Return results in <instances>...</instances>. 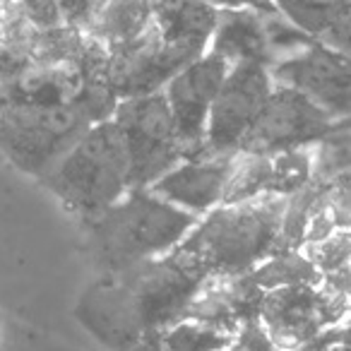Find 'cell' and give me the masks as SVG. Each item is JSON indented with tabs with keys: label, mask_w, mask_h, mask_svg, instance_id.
I'll return each mask as SVG.
<instances>
[{
	"label": "cell",
	"mask_w": 351,
	"mask_h": 351,
	"mask_svg": "<svg viewBox=\"0 0 351 351\" xmlns=\"http://www.w3.org/2000/svg\"><path fill=\"white\" fill-rule=\"evenodd\" d=\"M205 49L188 44H169L152 22L137 39L108 51L106 80L118 99L161 92L171 77L186 65L205 56Z\"/></svg>",
	"instance_id": "ba28073f"
},
{
	"label": "cell",
	"mask_w": 351,
	"mask_h": 351,
	"mask_svg": "<svg viewBox=\"0 0 351 351\" xmlns=\"http://www.w3.org/2000/svg\"><path fill=\"white\" fill-rule=\"evenodd\" d=\"M332 123L335 121L303 92L274 82L272 94L239 154H274L311 147L330 130Z\"/></svg>",
	"instance_id": "9c48e42d"
},
{
	"label": "cell",
	"mask_w": 351,
	"mask_h": 351,
	"mask_svg": "<svg viewBox=\"0 0 351 351\" xmlns=\"http://www.w3.org/2000/svg\"><path fill=\"white\" fill-rule=\"evenodd\" d=\"M274 82L303 92L332 121L351 116V56L311 41L303 51L269 68Z\"/></svg>",
	"instance_id": "8fae6325"
},
{
	"label": "cell",
	"mask_w": 351,
	"mask_h": 351,
	"mask_svg": "<svg viewBox=\"0 0 351 351\" xmlns=\"http://www.w3.org/2000/svg\"><path fill=\"white\" fill-rule=\"evenodd\" d=\"M152 22V0H104L84 32L111 51L137 39L142 32L149 29Z\"/></svg>",
	"instance_id": "e0dca14e"
},
{
	"label": "cell",
	"mask_w": 351,
	"mask_h": 351,
	"mask_svg": "<svg viewBox=\"0 0 351 351\" xmlns=\"http://www.w3.org/2000/svg\"><path fill=\"white\" fill-rule=\"evenodd\" d=\"M234 164L236 154L181 159L173 169L166 171L159 181L152 183L149 191L161 200L181 207L191 215L205 217L207 212L224 202Z\"/></svg>",
	"instance_id": "4fadbf2b"
},
{
	"label": "cell",
	"mask_w": 351,
	"mask_h": 351,
	"mask_svg": "<svg viewBox=\"0 0 351 351\" xmlns=\"http://www.w3.org/2000/svg\"><path fill=\"white\" fill-rule=\"evenodd\" d=\"M272 87L274 80L265 65H231L207 118L202 156L239 154L260 111L267 104Z\"/></svg>",
	"instance_id": "52a82bcc"
},
{
	"label": "cell",
	"mask_w": 351,
	"mask_h": 351,
	"mask_svg": "<svg viewBox=\"0 0 351 351\" xmlns=\"http://www.w3.org/2000/svg\"><path fill=\"white\" fill-rule=\"evenodd\" d=\"M58 3H60V12H63L65 25L87 29L104 0H58Z\"/></svg>",
	"instance_id": "484cf974"
},
{
	"label": "cell",
	"mask_w": 351,
	"mask_h": 351,
	"mask_svg": "<svg viewBox=\"0 0 351 351\" xmlns=\"http://www.w3.org/2000/svg\"><path fill=\"white\" fill-rule=\"evenodd\" d=\"M317 183H337L341 178H351V116L339 118L330 125V130L313 145Z\"/></svg>",
	"instance_id": "d6986e66"
},
{
	"label": "cell",
	"mask_w": 351,
	"mask_h": 351,
	"mask_svg": "<svg viewBox=\"0 0 351 351\" xmlns=\"http://www.w3.org/2000/svg\"><path fill=\"white\" fill-rule=\"evenodd\" d=\"M229 65L219 56H200L191 65L169 80L164 87V97L169 101L171 116L176 123L178 142H181L183 159H197L205 149V130L219 87L224 82Z\"/></svg>",
	"instance_id": "7c38bea8"
},
{
	"label": "cell",
	"mask_w": 351,
	"mask_h": 351,
	"mask_svg": "<svg viewBox=\"0 0 351 351\" xmlns=\"http://www.w3.org/2000/svg\"><path fill=\"white\" fill-rule=\"evenodd\" d=\"M152 17L164 41L207 51L219 10L207 0H152Z\"/></svg>",
	"instance_id": "2e32d148"
},
{
	"label": "cell",
	"mask_w": 351,
	"mask_h": 351,
	"mask_svg": "<svg viewBox=\"0 0 351 351\" xmlns=\"http://www.w3.org/2000/svg\"><path fill=\"white\" fill-rule=\"evenodd\" d=\"M250 274H253V279L265 291L279 287H298V284L315 287L322 279V274L317 272V267L311 263V258L301 248L277 250L265 263H260Z\"/></svg>",
	"instance_id": "ffe728a7"
},
{
	"label": "cell",
	"mask_w": 351,
	"mask_h": 351,
	"mask_svg": "<svg viewBox=\"0 0 351 351\" xmlns=\"http://www.w3.org/2000/svg\"><path fill=\"white\" fill-rule=\"evenodd\" d=\"M125 145L130 188H149L183 159L169 101L161 92L121 99L113 113Z\"/></svg>",
	"instance_id": "8992f818"
},
{
	"label": "cell",
	"mask_w": 351,
	"mask_h": 351,
	"mask_svg": "<svg viewBox=\"0 0 351 351\" xmlns=\"http://www.w3.org/2000/svg\"><path fill=\"white\" fill-rule=\"evenodd\" d=\"M317 41L330 46V49H337L341 53L351 56V3H346L344 8L337 10V15L332 17L327 29L317 36Z\"/></svg>",
	"instance_id": "603a6c76"
},
{
	"label": "cell",
	"mask_w": 351,
	"mask_h": 351,
	"mask_svg": "<svg viewBox=\"0 0 351 351\" xmlns=\"http://www.w3.org/2000/svg\"><path fill=\"white\" fill-rule=\"evenodd\" d=\"M327 202L337 217L339 229H351V178H341L325 188Z\"/></svg>",
	"instance_id": "d4e9b609"
},
{
	"label": "cell",
	"mask_w": 351,
	"mask_h": 351,
	"mask_svg": "<svg viewBox=\"0 0 351 351\" xmlns=\"http://www.w3.org/2000/svg\"><path fill=\"white\" fill-rule=\"evenodd\" d=\"M287 200L282 195H258L221 202L197 219L178 248L193 255L210 274L253 272L279 250Z\"/></svg>",
	"instance_id": "3957f363"
},
{
	"label": "cell",
	"mask_w": 351,
	"mask_h": 351,
	"mask_svg": "<svg viewBox=\"0 0 351 351\" xmlns=\"http://www.w3.org/2000/svg\"><path fill=\"white\" fill-rule=\"evenodd\" d=\"M20 5L25 10L27 20L36 29H51V27L65 25L58 0H20Z\"/></svg>",
	"instance_id": "cb8c5ba5"
},
{
	"label": "cell",
	"mask_w": 351,
	"mask_h": 351,
	"mask_svg": "<svg viewBox=\"0 0 351 351\" xmlns=\"http://www.w3.org/2000/svg\"><path fill=\"white\" fill-rule=\"evenodd\" d=\"M210 5H215L217 10H231V8H255V10L265 12H279L274 8L272 0H207Z\"/></svg>",
	"instance_id": "4316f807"
},
{
	"label": "cell",
	"mask_w": 351,
	"mask_h": 351,
	"mask_svg": "<svg viewBox=\"0 0 351 351\" xmlns=\"http://www.w3.org/2000/svg\"><path fill=\"white\" fill-rule=\"evenodd\" d=\"M267 15L255 8H231L219 10L217 27L210 39V53L226 60V65L258 63L272 68L277 63L267 34Z\"/></svg>",
	"instance_id": "9a60e30c"
},
{
	"label": "cell",
	"mask_w": 351,
	"mask_h": 351,
	"mask_svg": "<svg viewBox=\"0 0 351 351\" xmlns=\"http://www.w3.org/2000/svg\"><path fill=\"white\" fill-rule=\"evenodd\" d=\"M265 289L250 272L236 274H207L197 287L193 301L183 317L215 322L231 330H239L243 322L258 320Z\"/></svg>",
	"instance_id": "5bb4252c"
},
{
	"label": "cell",
	"mask_w": 351,
	"mask_h": 351,
	"mask_svg": "<svg viewBox=\"0 0 351 351\" xmlns=\"http://www.w3.org/2000/svg\"><path fill=\"white\" fill-rule=\"evenodd\" d=\"M197 219L149 188H130L111 207L84 219V236L94 265L104 274H113L173 250Z\"/></svg>",
	"instance_id": "7a4b0ae2"
},
{
	"label": "cell",
	"mask_w": 351,
	"mask_h": 351,
	"mask_svg": "<svg viewBox=\"0 0 351 351\" xmlns=\"http://www.w3.org/2000/svg\"><path fill=\"white\" fill-rule=\"evenodd\" d=\"M41 183L80 219H89L121 200L130 191V169L113 118L89 125Z\"/></svg>",
	"instance_id": "277c9868"
},
{
	"label": "cell",
	"mask_w": 351,
	"mask_h": 351,
	"mask_svg": "<svg viewBox=\"0 0 351 351\" xmlns=\"http://www.w3.org/2000/svg\"><path fill=\"white\" fill-rule=\"evenodd\" d=\"M258 320L279 351H298L344 320V315L332 306L317 284H298L267 289Z\"/></svg>",
	"instance_id": "30bf717a"
},
{
	"label": "cell",
	"mask_w": 351,
	"mask_h": 351,
	"mask_svg": "<svg viewBox=\"0 0 351 351\" xmlns=\"http://www.w3.org/2000/svg\"><path fill=\"white\" fill-rule=\"evenodd\" d=\"M303 253L311 258L320 274L335 272L351 263V229H335L330 236L303 245Z\"/></svg>",
	"instance_id": "7402d4cb"
},
{
	"label": "cell",
	"mask_w": 351,
	"mask_h": 351,
	"mask_svg": "<svg viewBox=\"0 0 351 351\" xmlns=\"http://www.w3.org/2000/svg\"><path fill=\"white\" fill-rule=\"evenodd\" d=\"M272 3L279 10V15L287 17L291 25L311 34L313 39H317L327 29L337 10L351 0H272Z\"/></svg>",
	"instance_id": "44dd1931"
},
{
	"label": "cell",
	"mask_w": 351,
	"mask_h": 351,
	"mask_svg": "<svg viewBox=\"0 0 351 351\" xmlns=\"http://www.w3.org/2000/svg\"><path fill=\"white\" fill-rule=\"evenodd\" d=\"M207 269L176 245L159 258L104 274L80 301L77 315L94 337L111 346H130L181 320Z\"/></svg>",
	"instance_id": "6da1fadb"
},
{
	"label": "cell",
	"mask_w": 351,
	"mask_h": 351,
	"mask_svg": "<svg viewBox=\"0 0 351 351\" xmlns=\"http://www.w3.org/2000/svg\"><path fill=\"white\" fill-rule=\"evenodd\" d=\"M92 123L73 106H0V152L20 171L44 178Z\"/></svg>",
	"instance_id": "5b68a950"
},
{
	"label": "cell",
	"mask_w": 351,
	"mask_h": 351,
	"mask_svg": "<svg viewBox=\"0 0 351 351\" xmlns=\"http://www.w3.org/2000/svg\"><path fill=\"white\" fill-rule=\"evenodd\" d=\"M236 332L215 322L181 317L147 337V344L152 351H226Z\"/></svg>",
	"instance_id": "ac0fdd59"
}]
</instances>
